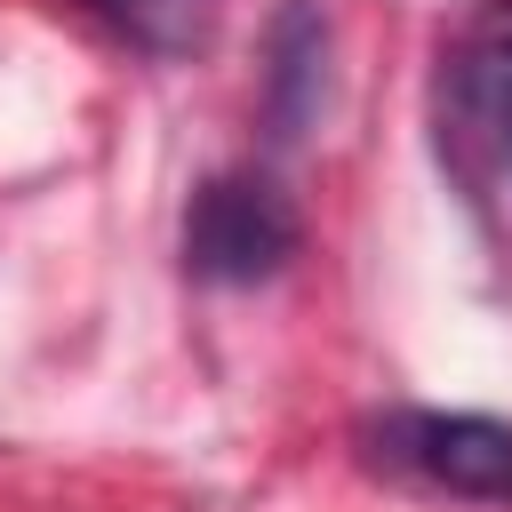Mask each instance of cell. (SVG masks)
Segmentation results:
<instances>
[{
  "label": "cell",
  "instance_id": "cell-1",
  "mask_svg": "<svg viewBox=\"0 0 512 512\" xmlns=\"http://www.w3.org/2000/svg\"><path fill=\"white\" fill-rule=\"evenodd\" d=\"M432 144L472 200L512 184V0H480L440 48Z\"/></svg>",
  "mask_w": 512,
  "mask_h": 512
},
{
  "label": "cell",
  "instance_id": "cell-2",
  "mask_svg": "<svg viewBox=\"0 0 512 512\" xmlns=\"http://www.w3.org/2000/svg\"><path fill=\"white\" fill-rule=\"evenodd\" d=\"M304 224H296V200L264 176V168H224L192 192L184 208V264L216 288H256L272 280L288 256H296Z\"/></svg>",
  "mask_w": 512,
  "mask_h": 512
},
{
  "label": "cell",
  "instance_id": "cell-3",
  "mask_svg": "<svg viewBox=\"0 0 512 512\" xmlns=\"http://www.w3.org/2000/svg\"><path fill=\"white\" fill-rule=\"evenodd\" d=\"M376 456L448 488V496H472V504H512V424L496 416H472V408H400L376 424Z\"/></svg>",
  "mask_w": 512,
  "mask_h": 512
},
{
  "label": "cell",
  "instance_id": "cell-4",
  "mask_svg": "<svg viewBox=\"0 0 512 512\" xmlns=\"http://www.w3.org/2000/svg\"><path fill=\"white\" fill-rule=\"evenodd\" d=\"M272 48H280V64H272V120H280V136H296V120H304V104L320 96V48H328V24L296 0L288 16H280V32H272Z\"/></svg>",
  "mask_w": 512,
  "mask_h": 512
},
{
  "label": "cell",
  "instance_id": "cell-5",
  "mask_svg": "<svg viewBox=\"0 0 512 512\" xmlns=\"http://www.w3.org/2000/svg\"><path fill=\"white\" fill-rule=\"evenodd\" d=\"M104 24H120L128 40H144V48H176V40H192L200 32V8L208 0H88Z\"/></svg>",
  "mask_w": 512,
  "mask_h": 512
}]
</instances>
